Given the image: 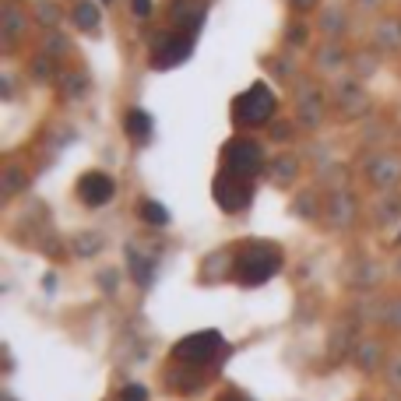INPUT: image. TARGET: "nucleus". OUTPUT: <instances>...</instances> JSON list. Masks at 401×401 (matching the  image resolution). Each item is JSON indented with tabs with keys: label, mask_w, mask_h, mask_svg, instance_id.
<instances>
[{
	"label": "nucleus",
	"mask_w": 401,
	"mask_h": 401,
	"mask_svg": "<svg viewBox=\"0 0 401 401\" xmlns=\"http://www.w3.org/2000/svg\"><path fill=\"white\" fill-rule=\"evenodd\" d=\"M282 268V250L271 243H250L236 257V278L243 286H261Z\"/></svg>",
	"instance_id": "nucleus-1"
},
{
	"label": "nucleus",
	"mask_w": 401,
	"mask_h": 401,
	"mask_svg": "<svg viewBox=\"0 0 401 401\" xmlns=\"http://www.w3.org/2000/svg\"><path fill=\"white\" fill-rule=\"evenodd\" d=\"M271 113H275V96L268 85H254L232 102V120L243 127H261L271 120Z\"/></svg>",
	"instance_id": "nucleus-2"
},
{
	"label": "nucleus",
	"mask_w": 401,
	"mask_h": 401,
	"mask_svg": "<svg viewBox=\"0 0 401 401\" xmlns=\"http://www.w3.org/2000/svg\"><path fill=\"white\" fill-rule=\"evenodd\" d=\"M261 162H264L261 145H254L247 137H236L225 145V173H232L239 180H254L261 173Z\"/></svg>",
	"instance_id": "nucleus-3"
},
{
	"label": "nucleus",
	"mask_w": 401,
	"mask_h": 401,
	"mask_svg": "<svg viewBox=\"0 0 401 401\" xmlns=\"http://www.w3.org/2000/svg\"><path fill=\"white\" fill-rule=\"evenodd\" d=\"M222 349V338L215 334V331H200V334H191V338H183L176 349H173V356L176 359H183V363H208L215 352Z\"/></svg>",
	"instance_id": "nucleus-4"
},
{
	"label": "nucleus",
	"mask_w": 401,
	"mask_h": 401,
	"mask_svg": "<svg viewBox=\"0 0 401 401\" xmlns=\"http://www.w3.org/2000/svg\"><path fill=\"white\" fill-rule=\"evenodd\" d=\"M215 198L225 211H243L250 204V180H239L232 173H222L215 183Z\"/></svg>",
	"instance_id": "nucleus-5"
},
{
	"label": "nucleus",
	"mask_w": 401,
	"mask_h": 401,
	"mask_svg": "<svg viewBox=\"0 0 401 401\" xmlns=\"http://www.w3.org/2000/svg\"><path fill=\"white\" fill-rule=\"evenodd\" d=\"M191 57V35H166L159 39L155 53H152V64L155 67H176Z\"/></svg>",
	"instance_id": "nucleus-6"
},
{
	"label": "nucleus",
	"mask_w": 401,
	"mask_h": 401,
	"mask_svg": "<svg viewBox=\"0 0 401 401\" xmlns=\"http://www.w3.org/2000/svg\"><path fill=\"white\" fill-rule=\"evenodd\" d=\"M78 194L85 198V204L99 208V204H106V200L113 198V180L106 173H85L81 183H78Z\"/></svg>",
	"instance_id": "nucleus-7"
},
{
	"label": "nucleus",
	"mask_w": 401,
	"mask_h": 401,
	"mask_svg": "<svg viewBox=\"0 0 401 401\" xmlns=\"http://www.w3.org/2000/svg\"><path fill=\"white\" fill-rule=\"evenodd\" d=\"M127 130H130V137H134V141H145V137L152 134V120H148V113L130 109V113H127Z\"/></svg>",
	"instance_id": "nucleus-8"
},
{
	"label": "nucleus",
	"mask_w": 401,
	"mask_h": 401,
	"mask_svg": "<svg viewBox=\"0 0 401 401\" xmlns=\"http://www.w3.org/2000/svg\"><path fill=\"white\" fill-rule=\"evenodd\" d=\"M74 21H78L81 28H96V25H99V11H96L92 4H78V11H74Z\"/></svg>",
	"instance_id": "nucleus-9"
},
{
	"label": "nucleus",
	"mask_w": 401,
	"mask_h": 401,
	"mask_svg": "<svg viewBox=\"0 0 401 401\" xmlns=\"http://www.w3.org/2000/svg\"><path fill=\"white\" fill-rule=\"evenodd\" d=\"M137 211H141V218H145V222H155V225H162V222L169 218V215H166V208H159L155 200H145Z\"/></svg>",
	"instance_id": "nucleus-10"
},
{
	"label": "nucleus",
	"mask_w": 401,
	"mask_h": 401,
	"mask_svg": "<svg viewBox=\"0 0 401 401\" xmlns=\"http://www.w3.org/2000/svg\"><path fill=\"white\" fill-rule=\"evenodd\" d=\"M123 401H148V391H145V388H127V391H123Z\"/></svg>",
	"instance_id": "nucleus-11"
},
{
	"label": "nucleus",
	"mask_w": 401,
	"mask_h": 401,
	"mask_svg": "<svg viewBox=\"0 0 401 401\" xmlns=\"http://www.w3.org/2000/svg\"><path fill=\"white\" fill-rule=\"evenodd\" d=\"M134 11H137V14H148V11H152V0H134Z\"/></svg>",
	"instance_id": "nucleus-12"
},
{
	"label": "nucleus",
	"mask_w": 401,
	"mask_h": 401,
	"mask_svg": "<svg viewBox=\"0 0 401 401\" xmlns=\"http://www.w3.org/2000/svg\"><path fill=\"white\" fill-rule=\"evenodd\" d=\"M218 401H243V398H239V395H222Z\"/></svg>",
	"instance_id": "nucleus-13"
}]
</instances>
